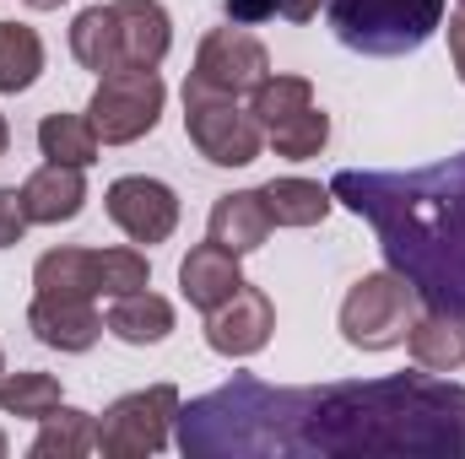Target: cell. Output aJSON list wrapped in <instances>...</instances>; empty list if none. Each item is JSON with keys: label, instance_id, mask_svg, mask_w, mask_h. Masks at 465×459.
Masks as SVG:
<instances>
[{"label": "cell", "instance_id": "7402d4cb", "mask_svg": "<svg viewBox=\"0 0 465 459\" xmlns=\"http://www.w3.org/2000/svg\"><path fill=\"white\" fill-rule=\"evenodd\" d=\"M98 130H93V119L87 114H44L38 119V151L49 157V162H65V168H93L98 162Z\"/></svg>", "mask_w": 465, "mask_h": 459}, {"label": "cell", "instance_id": "e0dca14e", "mask_svg": "<svg viewBox=\"0 0 465 459\" xmlns=\"http://www.w3.org/2000/svg\"><path fill=\"white\" fill-rule=\"evenodd\" d=\"M406 346H411V362H417V367H428V373H455L465 362V314H450V308L417 314Z\"/></svg>", "mask_w": 465, "mask_h": 459}, {"label": "cell", "instance_id": "836d02e7", "mask_svg": "<svg viewBox=\"0 0 465 459\" xmlns=\"http://www.w3.org/2000/svg\"><path fill=\"white\" fill-rule=\"evenodd\" d=\"M0 459H5V433H0Z\"/></svg>", "mask_w": 465, "mask_h": 459}, {"label": "cell", "instance_id": "3957f363", "mask_svg": "<svg viewBox=\"0 0 465 459\" xmlns=\"http://www.w3.org/2000/svg\"><path fill=\"white\" fill-rule=\"evenodd\" d=\"M444 27V0H331V33L351 54L395 60Z\"/></svg>", "mask_w": 465, "mask_h": 459}, {"label": "cell", "instance_id": "7a4b0ae2", "mask_svg": "<svg viewBox=\"0 0 465 459\" xmlns=\"http://www.w3.org/2000/svg\"><path fill=\"white\" fill-rule=\"evenodd\" d=\"M331 195L379 232L390 270L411 281L422 308L465 314V151L411 173L341 168Z\"/></svg>", "mask_w": 465, "mask_h": 459}, {"label": "cell", "instance_id": "4316f807", "mask_svg": "<svg viewBox=\"0 0 465 459\" xmlns=\"http://www.w3.org/2000/svg\"><path fill=\"white\" fill-rule=\"evenodd\" d=\"M98 270H104V298L152 287V265L141 249H98Z\"/></svg>", "mask_w": 465, "mask_h": 459}, {"label": "cell", "instance_id": "f1b7e54d", "mask_svg": "<svg viewBox=\"0 0 465 459\" xmlns=\"http://www.w3.org/2000/svg\"><path fill=\"white\" fill-rule=\"evenodd\" d=\"M223 11H228V22H238V27H254V22H271L282 11V0H223Z\"/></svg>", "mask_w": 465, "mask_h": 459}, {"label": "cell", "instance_id": "603a6c76", "mask_svg": "<svg viewBox=\"0 0 465 459\" xmlns=\"http://www.w3.org/2000/svg\"><path fill=\"white\" fill-rule=\"evenodd\" d=\"M44 71V38L27 22H0V98L27 93Z\"/></svg>", "mask_w": 465, "mask_h": 459}, {"label": "cell", "instance_id": "9a60e30c", "mask_svg": "<svg viewBox=\"0 0 465 459\" xmlns=\"http://www.w3.org/2000/svg\"><path fill=\"white\" fill-rule=\"evenodd\" d=\"M271 211H265V200H260V190H232V195H223L217 206H212V222H206V232H212V243H223V249H232L238 259L243 254H254L265 238H271Z\"/></svg>", "mask_w": 465, "mask_h": 459}, {"label": "cell", "instance_id": "6da1fadb", "mask_svg": "<svg viewBox=\"0 0 465 459\" xmlns=\"http://www.w3.org/2000/svg\"><path fill=\"white\" fill-rule=\"evenodd\" d=\"M184 459H465V384L422 373L282 389L232 373L179 405Z\"/></svg>", "mask_w": 465, "mask_h": 459}, {"label": "cell", "instance_id": "ac0fdd59", "mask_svg": "<svg viewBox=\"0 0 465 459\" xmlns=\"http://www.w3.org/2000/svg\"><path fill=\"white\" fill-rule=\"evenodd\" d=\"M33 459H87L98 454V416L76 411V405H54L38 422V438L27 444Z\"/></svg>", "mask_w": 465, "mask_h": 459}, {"label": "cell", "instance_id": "1f68e13d", "mask_svg": "<svg viewBox=\"0 0 465 459\" xmlns=\"http://www.w3.org/2000/svg\"><path fill=\"white\" fill-rule=\"evenodd\" d=\"M22 5H33V11H60L65 0H22Z\"/></svg>", "mask_w": 465, "mask_h": 459}, {"label": "cell", "instance_id": "5b68a950", "mask_svg": "<svg viewBox=\"0 0 465 459\" xmlns=\"http://www.w3.org/2000/svg\"><path fill=\"white\" fill-rule=\"evenodd\" d=\"M179 389L152 384L135 395H119L114 405L98 416V454L104 459H152L168 449L173 422H179Z\"/></svg>", "mask_w": 465, "mask_h": 459}, {"label": "cell", "instance_id": "277c9868", "mask_svg": "<svg viewBox=\"0 0 465 459\" xmlns=\"http://www.w3.org/2000/svg\"><path fill=\"white\" fill-rule=\"evenodd\" d=\"M417 325V292L406 276L395 270H373L362 281H351L347 303H341V341L357 351H390L406 346Z\"/></svg>", "mask_w": 465, "mask_h": 459}, {"label": "cell", "instance_id": "d6986e66", "mask_svg": "<svg viewBox=\"0 0 465 459\" xmlns=\"http://www.w3.org/2000/svg\"><path fill=\"white\" fill-rule=\"evenodd\" d=\"M33 287L38 292H65V298H104L98 249H49V254H38Z\"/></svg>", "mask_w": 465, "mask_h": 459}, {"label": "cell", "instance_id": "5bb4252c", "mask_svg": "<svg viewBox=\"0 0 465 459\" xmlns=\"http://www.w3.org/2000/svg\"><path fill=\"white\" fill-rule=\"evenodd\" d=\"M87 168H65V162H44L27 184H22V211L27 222L38 228H60V222H76L82 206H87Z\"/></svg>", "mask_w": 465, "mask_h": 459}, {"label": "cell", "instance_id": "ba28073f", "mask_svg": "<svg viewBox=\"0 0 465 459\" xmlns=\"http://www.w3.org/2000/svg\"><path fill=\"white\" fill-rule=\"evenodd\" d=\"M265 76H271V54H265V44L232 22V27H212V33L201 38V49H195V71H190V87H201V93H223V98H243V93H254Z\"/></svg>", "mask_w": 465, "mask_h": 459}, {"label": "cell", "instance_id": "8992f818", "mask_svg": "<svg viewBox=\"0 0 465 459\" xmlns=\"http://www.w3.org/2000/svg\"><path fill=\"white\" fill-rule=\"evenodd\" d=\"M184 135L190 146L217 162V168H249L265 146V130L249 109H238V98H223V93H201L184 82Z\"/></svg>", "mask_w": 465, "mask_h": 459}, {"label": "cell", "instance_id": "7c38bea8", "mask_svg": "<svg viewBox=\"0 0 465 459\" xmlns=\"http://www.w3.org/2000/svg\"><path fill=\"white\" fill-rule=\"evenodd\" d=\"M114 33L124 71H157L173 49V22L157 0H114Z\"/></svg>", "mask_w": 465, "mask_h": 459}, {"label": "cell", "instance_id": "f546056e", "mask_svg": "<svg viewBox=\"0 0 465 459\" xmlns=\"http://www.w3.org/2000/svg\"><path fill=\"white\" fill-rule=\"evenodd\" d=\"M444 33H450V60H455V71H460V82H465V11L450 16V27H444Z\"/></svg>", "mask_w": 465, "mask_h": 459}, {"label": "cell", "instance_id": "9c48e42d", "mask_svg": "<svg viewBox=\"0 0 465 459\" xmlns=\"http://www.w3.org/2000/svg\"><path fill=\"white\" fill-rule=\"evenodd\" d=\"M104 206H109V217H114V228L130 238V243H168L173 228H179V195L163 184V179H146V173H124L109 184V195H104Z\"/></svg>", "mask_w": 465, "mask_h": 459}, {"label": "cell", "instance_id": "4fadbf2b", "mask_svg": "<svg viewBox=\"0 0 465 459\" xmlns=\"http://www.w3.org/2000/svg\"><path fill=\"white\" fill-rule=\"evenodd\" d=\"M243 287V270H238V254L223 249V243H195L190 254H184V265H179V292H184V303L190 308H201V314H212V308H223L232 292Z\"/></svg>", "mask_w": 465, "mask_h": 459}, {"label": "cell", "instance_id": "cb8c5ba5", "mask_svg": "<svg viewBox=\"0 0 465 459\" xmlns=\"http://www.w3.org/2000/svg\"><path fill=\"white\" fill-rule=\"evenodd\" d=\"M265 141H271V151H276V157H287V162H309V157H320V151H325V141H331V114H325L320 103H309L303 114L271 124V130H265Z\"/></svg>", "mask_w": 465, "mask_h": 459}, {"label": "cell", "instance_id": "d4e9b609", "mask_svg": "<svg viewBox=\"0 0 465 459\" xmlns=\"http://www.w3.org/2000/svg\"><path fill=\"white\" fill-rule=\"evenodd\" d=\"M60 405V378L54 373H0V411L22 422H44Z\"/></svg>", "mask_w": 465, "mask_h": 459}, {"label": "cell", "instance_id": "2e32d148", "mask_svg": "<svg viewBox=\"0 0 465 459\" xmlns=\"http://www.w3.org/2000/svg\"><path fill=\"white\" fill-rule=\"evenodd\" d=\"M104 330L119 336L124 346H157L173 336V303L157 298V292H119L114 308L104 314Z\"/></svg>", "mask_w": 465, "mask_h": 459}, {"label": "cell", "instance_id": "83f0119b", "mask_svg": "<svg viewBox=\"0 0 465 459\" xmlns=\"http://www.w3.org/2000/svg\"><path fill=\"white\" fill-rule=\"evenodd\" d=\"M27 228H33V222H27V211H22V190H0V249H16Z\"/></svg>", "mask_w": 465, "mask_h": 459}, {"label": "cell", "instance_id": "d6a6232c", "mask_svg": "<svg viewBox=\"0 0 465 459\" xmlns=\"http://www.w3.org/2000/svg\"><path fill=\"white\" fill-rule=\"evenodd\" d=\"M5 146H11V124H5V114H0V157H5Z\"/></svg>", "mask_w": 465, "mask_h": 459}, {"label": "cell", "instance_id": "8fae6325", "mask_svg": "<svg viewBox=\"0 0 465 459\" xmlns=\"http://www.w3.org/2000/svg\"><path fill=\"white\" fill-rule=\"evenodd\" d=\"M27 330L54 351H93L104 336V314L93 298H65V292H38L27 303Z\"/></svg>", "mask_w": 465, "mask_h": 459}, {"label": "cell", "instance_id": "4dcf8cb0", "mask_svg": "<svg viewBox=\"0 0 465 459\" xmlns=\"http://www.w3.org/2000/svg\"><path fill=\"white\" fill-rule=\"evenodd\" d=\"M320 5H325V0H282V16H287V22H314Z\"/></svg>", "mask_w": 465, "mask_h": 459}, {"label": "cell", "instance_id": "30bf717a", "mask_svg": "<svg viewBox=\"0 0 465 459\" xmlns=\"http://www.w3.org/2000/svg\"><path fill=\"white\" fill-rule=\"evenodd\" d=\"M271 330H276V308H271V298H265L260 287H249V281L232 292L223 308L206 314V346H212L217 356H254V351H265Z\"/></svg>", "mask_w": 465, "mask_h": 459}, {"label": "cell", "instance_id": "44dd1931", "mask_svg": "<svg viewBox=\"0 0 465 459\" xmlns=\"http://www.w3.org/2000/svg\"><path fill=\"white\" fill-rule=\"evenodd\" d=\"M71 54L82 71L93 76H114L119 65V33H114V5H87L76 22H71Z\"/></svg>", "mask_w": 465, "mask_h": 459}, {"label": "cell", "instance_id": "d590c367", "mask_svg": "<svg viewBox=\"0 0 465 459\" xmlns=\"http://www.w3.org/2000/svg\"><path fill=\"white\" fill-rule=\"evenodd\" d=\"M460 5H465V0H460Z\"/></svg>", "mask_w": 465, "mask_h": 459}, {"label": "cell", "instance_id": "e575fe53", "mask_svg": "<svg viewBox=\"0 0 465 459\" xmlns=\"http://www.w3.org/2000/svg\"><path fill=\"white\" fill-rule=\"evenodd\" d=\"M0 373H5V351H0Z\"/></svg>", "mask_w": 465, "mask_h": 459}, {"label": "cell", "instance_id": "484cf974", "mask_svg": "<svg viewBox=\"0 0 465 459\" xmlns=\"http://www.w3.org/2000/svg\"><path fill=\"white\" fill-rule=\"evenodd\" d=\"M309 103H314V82H309V76H265V82L249 93V114L260 119V130L303 114Z\"/></svg>", "mask_w": 465, "mask_h": 459}, {"label": "cell", "instance_id": "52a82bcc", "mask_svg": "<svg viewBox=\"0 0 465 459\" xmlns=\"http://www.w3.org/2000/svg\"><path fill=\"white\" fill-rule=\"evenodd\" d=\"M163 103H168V87L157 71H114V76H98L87 119H93L104 146H130V141L157 130Z\"/></svg>", "mask_w": 465, "mask_h": 459}, {"label": "cell", "instance_id": "ffe728a7", "mask_svg": "<svg viewBox=\"0 0 465 459\" xmlns=\"http://www.w3.org/2000/svg\"><path fill=\"white\" fill-rule=\"evenodd\" d=\"M260 200H265L276 228H314L336 206V195L314 179H271V184H260Z\"/></svg>", "mask_w": 465, "mask_h": 459}]
</instances>
